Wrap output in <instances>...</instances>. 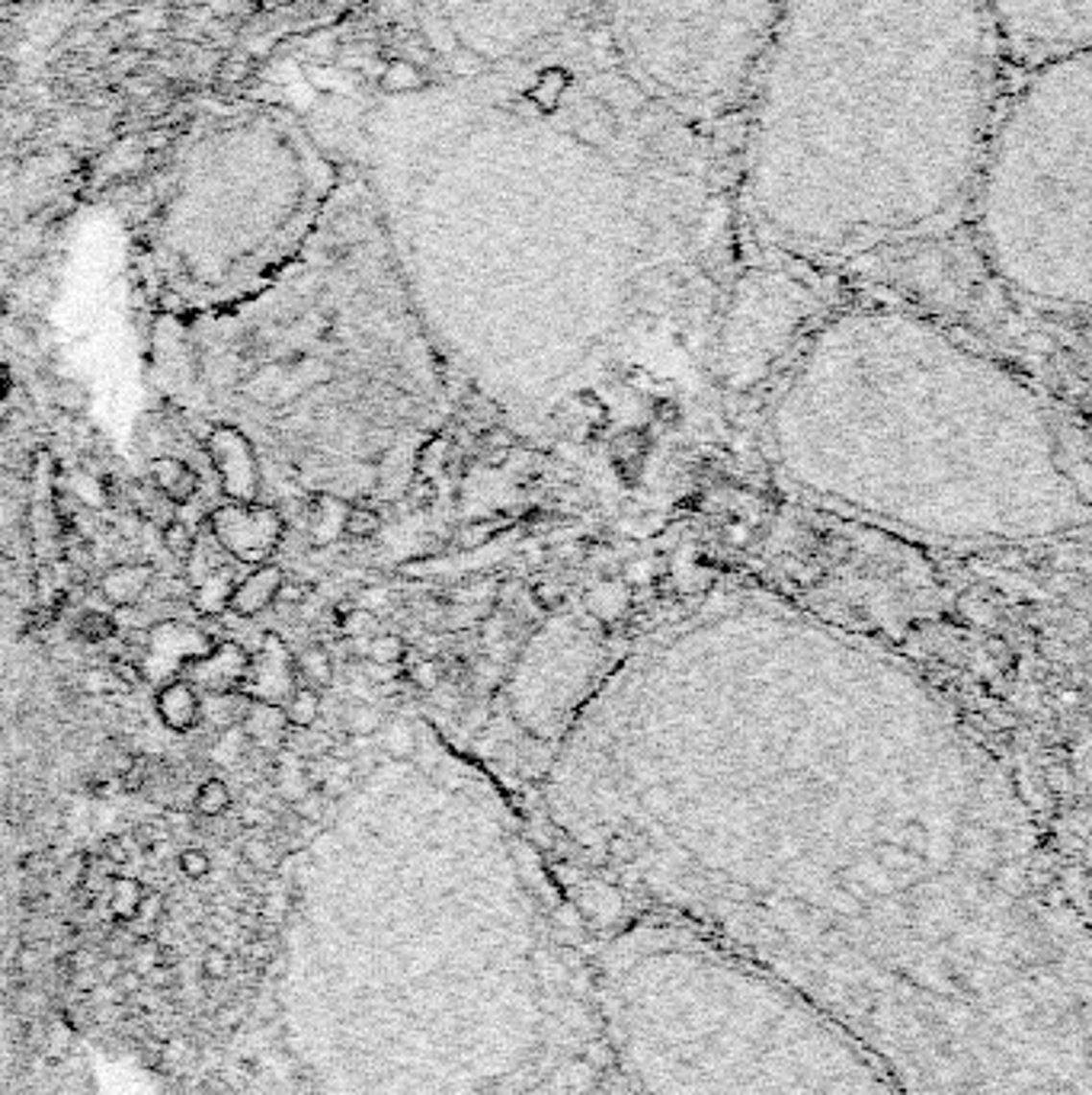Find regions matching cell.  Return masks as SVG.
<instances>
[{
    "label": "cell",
    "instance_id": "obj_1",
    "mask_svg": "<svg viewBox=\"0 0 1092 1095\" xmlns=\"http://www.w3.org/2000/svg\"><path fill=\"white\" fill-rule=\"evenodd\" d=\"M369 154L400 237L487 330L599 340L712 285L731 186L708 132L583 36L529 64L391 96Z\"/></svg>",
    "mask_w": 1092,
    "mask_h": 1095
},
{
    "label": "cell",
    "instance_id": "obj_2",
    "mask_svg": "<svg viewBox=\"0 0 1092 1095\" xmlns=\"http://www.w3.org/2000/svg\"><path fill=\"white\" fill-rule=\"evenodd\" d=\"M981 0H789L743 93L737 199L763 244L846 259L948 225L996 119Z\"/></svg>",
    "mask_w": 1092,
    "mask_h": 1095
},
{
    "label": "cell",
    "instance_id": "obj_3",
    "mask_svg": "<svg viewBox=\"0 0 1092 1095\" xmlns=\"http://www.w3.org/2000/svg\"><path fill=\"white\" fill-rule=\"evenodd\" d=\"M775 468L813 499L958 542L1086 523V480L1022 378L942 327L852 311L811 336L765 420Z\"/></svg>",
    "mask_w": 1092,
    "mask_h": 1095
},
{
    "label": "cell",
    "instance_id": "obj_4",
    "mask_svg": "<svg viewBox=\"0 0 1092 1095\" xmlns=\"http://www.w3.org/2000/svg\"><path fill=\"white\" fill-rule=\"evenodd\" d=\"M1092 186L1089 52L1031 67L986 134L967 206L986 266L1025 302L1086 307Z\"/></svg>",
    "mask_w": 1092,
    "mask_h": 1095
},
{
    "label": "cell",
    "instance_id": "obj_5",
    "mask_svg": "<svg viewBox=\"0 0 1092 1095\" xmlns=\"http://www.w3.org/2000/svg\"><path fill=\"white\" fill-rule=\"evenodd\" d=\"M789 0H599L616 67L679 119L708 122L743 103Z\"/></svg>",
    "mask_w": 1092,
    "mask_h": 1095
},
{
    "label": "cell",
    "instance_id": "obj_6",
    "mask_svg": "<svg viewBox=\"0 0 1092 1095\" xmlns=\"http://www.w3.org/2000/svg\"><path fill=\"white\" fill-rule=\"evenodd\" d=\"M599 0H420L443 77L529 64L593 33Z\"/></svg>",
    "mask_w": 1092,
    "mask_h": 1095
},
{
    "label": "cell",
    "instance_id": "obj_7",
    "mask_svg": "<svg viewBox=\"0 0 1092 1095\" xmlns=\"http://www.w3.org/2000/svg\"><path fill=\"white\" fill-rule=\"evenodd\" d=\"M996 48H1006L1022 64L1089 52L1092 0H981Z\"/></svg>",
    "mask_w": 1092,
    "mask_h": 1095
},
{
    "label": "cell",
    "instance_id": "obj_8",
    "mask_svg": "<svg viewBox=\"0 0 1092 1095\" xmlns=\"http://www.w3.org/2000/svg\"><path fill=\"white\" fill-rule=\"evenodd\" d=\"M208 528L215 542L241 564H266L276 548L282 545L285 523L276 506L263 503H231L208 513Z\"/></svg>",
    "mask_w": 1092,
    "mask_h": 1095
},
{
    "label": "cell",
    "instance_id": "obj_9",
    "mask_svg": "<svg viewBox=\"0 0 1092 1095\" xmlns=\"http://www.w3.org/2000/svg\"><path fill=\"white\" fill-rule=\"evenodd\" d=\"M299 686V672H295V657L289 647L282 644L279 634H266L263 647L256 657H251V667H247L244 676V698L247 701H260V705H276L282 708L289 695Z\"/></svg>",
    "mask_w": 1092,
    "mask_h": 1095
},
{
    "label": "cell",
    "instance_id": "obj_10",
    "mask_svg": "<svg viewBox=\"0 0 1092 1095\" xmlns=\"http://www.w3.org/2000/svg\"><path fill=\"white\" fill-rule=\"evenodd\" d=\"M208 455H212L222 490L231 503H254L260 494V471H256L254 446L231 426H215L208 436Z\"/></svg>",
    "mask_w": 1092,
    "mask_h": 1095
},
{
    "label": "cell",
    "instance_id": "obj_11",
    "mask_svg": "<svg viewBox=\"0 0 1092 1095\" xmlns=\"http://www.w3.org/2000/svg\"><path fill=\"white\" fill-rule=\"evenodd\" d=\"M247 667H251V653L237 644H222V647L189 660L186 672L196 686L208 689L212 695H234L244 686Z\"/></svg>",
    "mask_w": 1092,
    "mask_h": 1095
},
{
    "label": "cell",
    "instance_id": "obj_12",
    "mask_svg": "<svg viewBox=\"0 0 1092 1095\" xmlns=\"http://www.w3.org/2000/svg\"><path fill=\"white\" fill-rule=\"evenodd\" d=\"M282 583H285L282 567H276L270 561L256 564L251 573L234 583L231 596H228V612H234L237 619H254V615H260L276 602Z\"/></svg>",
    "mask_w": 1092,
    "mask_h": 1095
},
{
    "label": "cell",
    "instance_id": "obj_13",
    "mask_svg": "<svg viewBox=\"0 0 1092 1095\" xmlns=\"http://www.w3.org/2000/svg\"><path fill=\"white\" fill-rule=\"evenodd\" d=\"M158 715L174 734H189L203 720V701L189 679H174L158 692Z\"/></svg>",
    "mask_w": 1092,
    "mask_h": 1095
},
{
    "label": "cell",
    "instance_id": "obj_14",
    "mask_svg": "<svg viewBox=\"0 0 1092 1095\" xmlns=\"http://www.w3.org/2000/svg\"><path fill=\"white\" fill-rule=\"evenodd\" d=\"M151 580H155V567L151 564H119L103 573L100 593L109 605L126 609V605H135L148 593Z\"/></svg>",
    "mask_w": 1092,
    "mask_h": 1095
},
{
    "label": "cell",
    "instance_id": "obj_15",
    "mask_svg": "<svg viewBox=\"0 0 1092 1095\" xmlns=\"http://www.w3.org/2000/svg\"><path fill=\"white\" fill-rule=\"evenodd\" d=\"M148 471H151V484H155V490H160L170 503H189V499L196 497L199 474L186 465L183 458L160 455V458L151 461Z\"/></svg>",
    "mask_w": 1092,
    "mask_h": 1095
},
{
    "label": "cell",
    "instance_id": "obj_16",
    "mask_svg": "<svg viewBox=\"0 0 1092 1095\" xmlns=\"http://www.w3.org/2000/svg\"><path fill=\"white\" fill-rule=\"evenodd\" d=\"M20 1066V1022L0 989V1095H11Z\"/></svg>",
    "mask_w": 1092,
    "mask_h": 1095
},
{
    "label": "cell",
    "instance_id": "obj_17",
    "mask_svg": "<svg viewBox=\"0 0 1092 1095\" xmlns=\"http://www.w3.org/2000/svg\"><path fill=\"white\" fill-rule=\"evenodd\" d=\"M234 583L237 580L231 576V571L208 573V580L193 590V605L203 615H222V612H228V596H231Z\"/></svg>",
    "mask_w": 1092,
    "mask_h": 1095
},
{
    "label": "cell",
    "instance_id": "obj_18",
    "mask_svg": "<svg viewBox=\"0 0 1092 1095\" xmlns=\"http://www.w3.org/2000/svg\"><path fill=\"white\" fill-rule=\"evenodd\" d=\"M282 715H285V724L289 727L308 730L321 715V692L311 689V686H295L289 701L282 705Z\"/></svg>",
    "mask_w": 1092,
    "mask_h": 1095
},
{
    "label": "cell",
    "instance_id": "obj_19",
    "mask_svg": "<svg viewBox=\"0 0 1092 1095\" xmlns=\"http://www.w3.org/2000/svg\"><path fill=\"white\" fill-rule=\"evenodd\" d=\"M148 888L135 878H112V890H109V910L119 922H132L135 912L145 900Z\"/></svg>",
    "mask_w": 1092,
    "mask_h": 1095
},
{
    "label": "cell",
    "instance_id": "obj_20",
    "mask_svg": "<svg viewBox=\"0 0 1092 1095\" xmlns=\"http://www.w3.org/2000/svg\"><path fill=\"white\" fill-rule=\"evenodd\" d=\"M193 807H196L199 816L215 820V816L228 814V807H231V788H228L222 778H206V782L196 788Z\"/></svg>",
    "mask_w": 1092,
    "mask_h": 1095
},
{
    "label": "cell",
    "instance_id": "obj_21",
    "mask_svg": "<svg viewBox=\"0 0 1092 1095\" xmlns=\"http://www.w3.org/2000/svg\"><path fill=\"white\" fill-rule=\"evenodd\" d=\"M295 672L308 679V686H311V689L328 686L330 676H333V667H330L328 650H324V647H308V650H302L299 657H295Z\"/></svg>",
    "mask_w": 1092,
    "mask_h": 1095
},
{
    "label": "cell",
    "instance_id": "obj_22",
    "mask_svg": "<svg viewBox=\"0 0 1092 1095\" xmlns=\"http://www.w3.org/2000/svg\"><path fill=\"white\" fill-rule=\"evenodd\" d=\"M164 548L177 561H189L196 554V532L193 525L183 523V519H170L164 525Z\"/></svg>",
    "mask_w": 1092,
    "mask_h": 1095
},
{
    "label": "cell",
    "instance_id": "obj_23",
    "mask_svg": "<svg viewBox=\"0 0 1092 1095\" xmlns=\"http://www.w3.org/2000/svg\"><path fill=\"white\" fill-rule=\"evenodd\" d=\"M74 634L87 644H103L116 634V621H112V615H107V612H84L78 619Z\"/></svg>",
    "mask_w": 1092,
    "mask_h": 1095
},
{
    "label": "cell",
    "instance_id": "obj_24",
    "mask_svg": "<svg viewBox=\"0 0 1092 1095\" xmlns=\"http://www.w3.org/2000/svg\"><path fill=\"white\" fill-rule=\"evenodd\" d=\"M180 871L186 874L189 881H203L208 878V871H212V859H208L206 849H196V845H189V849L180 852Z\"/></svg>",
    "mask_w": 1092,
    "mask_h": 1095
},
{
    "label": "cell",
    "instance_id": "obj_25",
    "mask_svg": "<svg viewBox=\"0 0 1092 1095\" xmlns=\"http://www.w3.org/2000/svg\"><path fill=\"white\" fill-rule=\"evenodd\" d=\"M343 528H347L350 535H356V538H362V535H372L378 528V519H376V513H372V509H350L347 516H343Z\"/></svg>",
    "mask_w": 1092,
    "mask_h": 1095
},
{
    "label": "cell",
    "instance_id": "obj_26",
    "mask_svg": "<svg viewBox=\"0 0 1092 1095\" xmlns=\"http://www.w3.org/2000/svg\"><path fill=\"white\" fill-rule=\"evenodd\" d=\"M244 862L251 864V868H263L270 871L276 864V855H273V845L263 842V840H251L244 845Z\"/></svg>",
    "mask_w": 1092,
    "mask_h": 1095
},
{
    "label": "cell",
    "instance_id": "obj_27",
    "mask_svg": "<svg viewBox=\"0 0 1092 1095\" xmlns=\"http://www.w3.org/2000/svg\"><path fill=\"white\" fill-rule=\"evenodd\" d=\"M203 970H206V977H212V980L228 977V970H231V955H228L225 948L212 945L203 958Z\"/></svg>",
    "mask_w": 1092,
    "mask_h": 1095
},
{
    "label": "cell",
    "instance_id": "obj_28",
    "mask_svg": "<svg viewBox=\"0 0 1092 1095\" xmlns=\"http://www.w3.org/2000/svg\"><path fill=\"white\" fill-rule=\"evenodd\" d=\"M71 1044H74V1028L61 1018V1022H55V1025L49 1028V1051H52L55 1057H61Z\"/></svg>",
    "mask_w": 1092,
    "mask_h": 1095
},
{
    "label": "cell",
    "instance_id": "obj_29",
    "mask_svg": "<svg viewBox=\"0 0 1092 1095\" xmlns=\"http://www.w3.org/2000/svg\"><path fill=\"white\" fill-rule=\"evenodd\" d=\"M59 394H55V401L61 403V407H68V410H81L84 407V391H81V384H74V381H59V388H55Z\"/></svg>",
    "mask_w": 1092,
    "mask_h": 1095
},
{
    "label": "cell",
    "instance_id": "obj_30",
    "mask_svg": "<svg viewBox=\"0 0 1092 1095\" xmlns=\"http://www.w3.org/2000/svg\"><path fill=\"white\" fill-rule=\"evenodd\" d=\"M158 916H160V897L158 893H145V900H141V907H138V912H135V919L138 922H145V926H155L158 922ZM132 919V922H135Z\"/></svg>",
    "mask_w": 1092,
    "mask_h": 1095
},
{
    "label": "cell",
    "instance_id": "obj_31",
    "mask_svg": "<svg viewBox=\"0 0 1092 1095\" xmlns=\"http://www.w3.org/2000/svg\"><path fill=\"white\" fill-rule=\"evenodd\" d=\"M103 859L112 862V864H126L129 862L126 842H122L119 836H107V840H103Z\"/></svg>",
    "mask_w": 1092,
    "mask_h": 1095
},
{
    "label": "cell",
    "instance_id": "obj_32",
    "mask_svg": "<svg viewBox=\"0 0 1092 1095\" xmlns=\"http://www.w3.org/2000/svg\"><path fill=\"white\" fill-rule=\"evenodd\" d=\"M122 958H116V955H109V958H103L100 964H97V980L100 984H116V977L122 974Z\"/></svg>",
    "mask_w": 1092,
    "mask_h": 1095
},
{
    "label": "cell",
    "instance_id": "obj_33",
    "mask_svg": "<svg viewBox=\"0 0 1092 1095\" xmlns=\"http://www.w3.org/2000/svg\"><path fill=\"white\" fill-rule=\"evenodd\" d=\"M398 653H400V644L395 638H378L376 644H372V657H376L378 663L398 660Z\"/></svg>",
    "mask_w": 1092,
    "mask_h": 1095
},
{
    "label": "cell",
    "instance_id": "obj_34",
    "mask_svg": "<svg viewBox=\"0 0 1092 1095\" xmlns=\"http://www.w3.org/2000/svg\"><path fill=\"white\" fill-rule=\"evenodd\" d=\"M350 727L356 730V734H372V730L378 727V715H376V711H369V708L366 711L359 708L356 715L350 718Z\"/></svg>",
    "mask_w": 1092,
    "mask_h": 1095
},
{
    "label": "cell",
    "instance_id": "obj_35",
    "mask_svg": "<svg viewBox=\"0 0 1092 1095\" xmlns=\"http://www.w3.org/2000/svg\"><path fill=\"white\" fill-rule=\"evenodd\" d=\"M141 984H145V974H138V970H122V974L116 977V986H119L122 996H126V993H138Z\"/></svg>",
    "mask_w": 1092,
    "mask_h": 1095
},
{
    "label": "cell",
    "instance_id": "obj_36",
    "mask_svg": "<svg viewBox=\"0 0 1092 1095\" xmlns=\"http://www.w3.org/2000/svg\"><path fill=\"white\" fill-rule=\"evenodd\" d=\"M148 980L155 986H170V984H174V974H170L167 964H155V967L148 970Z\"/></svg>",
    "mask_w": 1092,
    "mask_h": 1095
},
{
    "label": "cell",
    "instance_id": "obj_37",
    "mask_svg": "<svg viewBox=\"0 0 1092 1095\" xmlns=\"http://www.w3.org/2000/svg\"><path fill=\"white\" fill-rule=\"evenodd\" d=\"M237 1018H241V1012H237V1009H222V1012H218V1025L231 1028V1025H237Z\"/></svg>",
    "mask_w": 1092,
    "mask_h": 1095
}]
</instances>
